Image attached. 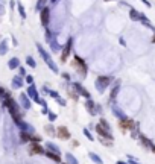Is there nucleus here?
<instances>
[{
  "label": "nucleus",
  "instance_id": "6",
  "mask_svg": "<svg viewBox=\"0 0 155 164\" xmlns=\"http://www.w3.org/2000/svg\"><path fill=\"white\" fill-rule=\"evenodd\" d=\"M29 94H31V96H32L34 99H37V93H35V88H34V87H32V88L29 90Z\"/></svg>",
  "mask_w": 155,
  "mask_h": 164
},
{
  "label": "nucleus",
  "instance_id": "9",
  "mask_svg": "<svg viewBox=\"0 0 155 164\" xmlns=\"http://www.w3.org/2000/svg\"><path fill=\"white\" fill-rule=\"evenodd\" d=\"M47 156H49V158H52V159H55V161H59V158H58L56 155H53V153H47Z\"/></svg>",
  "mask_w": 155,
  "mask_h": 164
},
{
  "label": "nucleus",
  "instance_id": "10",
  "mask_svg": "<svg viewBox=\"0 0 155 164\" xmlns=\"http://www.w3.org/2000/svg\"><path fill=\"white\" fill-rule=\"evenodd\" d=\"M6 50V44L5 43H2V46H0V53H3Z\"/></svg>",
  "mask_w": 155,
  "mask_h": 164
},
{
  "label": "nucleus",
  "instance_id": "2",
  "mask_svg": "<svg viewBox=\"0 0 155 164\" xmlns=\"http://www.w3.org/2000/svg\"><path fill=\"white\" fill-rule=\"evenodd\" d=\"M120 126H122L123 129L132 128V122H131V120H122V122H120Z\"/></svg>",
  "mask_w": 155,
  "mask_h": 164
},
{
  "label": "nucleus",
  "instance_id": "4",
  "mask_svg": "<svg viewBox=\"0 0 155 164\" xmlns=\"http://www.w3.org/2000/svg\"><path fill=\"white\" fill-rule=\"evenodd\" d=\"M20 100H22V105H23L25 108H29V106H31V103L28 102V99H26V96H23V94H22V97H20Z\"/></svg>",
  "mask_w": 155,
  "mask_h": 164
},
{
  "label": "nucleus",
  "instance_id": "1",
  "mask_svg": "<svg viewBox=\"0 0 155 164\" xmlns=\"http://www.w3.org/2000/svg\"><path fill=\"white\" fill-rule=\"evenodd\" d=\"M58 135H59L61 138H64V140L70 137V135H69V131H67V128H64V126H61V128L58 129Z\"/></svg>",
  "mask_w": 155,
  "mask_h": 164
},
{
  "label": "nucleus",
  "instance_id": "3",
  "mask_svg": "<svg viewBox=\"0 0 155 164\" xmlns=\"http://www.w3.org/2000/svg\"><path fill=\"white\" fill-rule=\"evenodd\" d=\"M31 152H32V153H41V152H43V149H41L38 144H34V146L31 147Z\"/></svg>",
  "mask_w": 155,
  "mask_h": 164
},
{
  "label": "nucleus",
  "instance_id": "12",
  "mask_svg": "<svg viewBox=\"0 0 155 164\" xmlns=\"http://www.w3.org/2000/svg\"><path fill=\"white\" fill-rule=\"evenodd\" d=\"M69 161H70L72 164H76V159H75L73 156H70V155H69Z\"/></svg>",
  "mask_w": 155,
  "mask_h": 164
},
{
  "label": "nucleus",
  "instance_id": "8",
  "mask_svg": "<svg viewBox=\"0 0 155 164\" xmlns=\"http://www.w3.org/2000/svg\"><path fill=\"white\" fill-rule=\"evenodd\" d=\"M12 85H14V87H20V85H22V82H20V79H14V82H12Z\"/></svg>",
  "mask_w": 155,
  "mask_h": 164
},
{
  "label": "nucleus",
  "instance_id": "11",
  "mask_svg": "<svg viewBox=\"0 0 155 164\" xmlns=\"http://www.w3.org/2000/svg\"><path fill=\"white\" fill-rule=\"evenodd\" d=\"M91 158H93V159H94V161H96L97 164H102V162H100V159H99V158H97L96 155H91Z\"/></svg>",
  "mask_w": 155,
  "mask_h": 164
},
{
  "label": "nucleus",
  "instance_id": "5",
  "mask_svg": "<svg viewBox=\"0 0 155 164\" xmlns=\"http://www.w3.org/2000/svg\"><path fill=\"white\" fill-rule=\"evenodd\" d=\"M17 64H19V61H15V59L9 61V67H11V69H15V67H17Z\"/></svg>",
  "mask_w": 155,
  "mask_h": 164
},
{
  "label": "nucleus",
  "instance_id": "7",
  "mask_svg": "<svg viewBox=\"0 0 155 164\" xmlns=\"http://www.w3.org/2000/svg\"><path fill=\"white\" fill-rule=\"evenodd\" d=\"M29 140H31V138H29V135L23 132V134H22V141H29Z\"/></svg>",
  "mask_w": 155,
  "mask_h": 164
}]
</instances>
